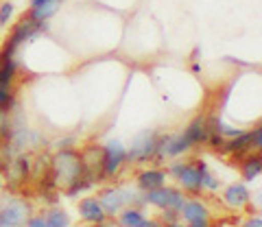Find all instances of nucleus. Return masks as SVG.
<instances>
[{
    "label": "nucleus",
    "instance_id": "1",
    "mask_svg": "<svg viewBox=\"0 0 262 227\" xmlns=\"http://www.w3.org/2000/svg\"><path fill=\"white\" fill-rule=\"evenodd\" d=\"M51 173L55 177V184L61 186L66 190L70 184L83 177V160H81V151L75 147L59 149L51 157Z\"/></svg>",
    "mask_w": 262,
    "mask_h": 227
},
{
    "label": "nucleus",
    "instance_id": "2",
    "mask_svg": "<svg viewBox=\"0 0 262 227\" xmlns=\"http://www.w3.org/2000/svg\"><path fill=\"white\" fill-rule=\"evenodd\" d=\"M208 168V164L203 160H194V162H173L166 173L168 177L177 179L179 188L188 194H199L203 188H201V173Z\"/></svg>",
    "mask_w": 262,
    "mask_h": 227
},
{
    "label": "nucleus",
    "instance_id": "3",
    "mask_svg": "<svg viewBox=\"0 0 262 227\" xmlns=\"http://www.w3.org/2000/svg\"><path fill=\"white\" fill-rule=\"evenodd\" d=\"M158 138L160 133L155 129H144L140 131L134 142H131V149L127 151V164H146V162H155L158 155Z\"/></svg>",
    "mask_w": 262,
    "mask_h": 227
},
{
    "label": "nucleus",
    "instance_id": "4",
    "mask_svg": "<svg viewBox=\"0 0 262 227\" xmlns=\"http://www.w3.org/2000/svg\"><path fill=\"white\" fill-rule=\"evenodd\" d=\"M186 201V194L179 186H168L164 184L160 188H153V190H146L144 192V203L146 206H153L158 210H175L179 212Z\"/></svg>",
    "mask_w": 262,
    "mask_h": 227
},
{
    "label": "nucleus",
    "instance_id": "5",
    "mask_svg": "<svg viewBox=\"0 0 262 227\" xmlns=\"http://www.w3.org/2000/svg\"><path fill=\"white\" fill-rule=\"evenodd\" d=\"M127 164V149L120 140H110L103 144V181H112L114 177L120 175L122 166Z\"/></svg>",
    "mask_w": 262,
    "mask_h": 227
},
{
    "label": "nucleus",
    "instance_id": "6",
    "mask_svg": "<svg viewBox=\"0 0 262 227\" xmlns=\"http://www.w3.org/2000/svg\"><path fill=\"white\" fill-rule=\"evenodd\" d=\"M179 218L186 221L190 227H208L212 223L210 208L201 199H186L182 210H179Z\"/></svg>",
    "mask_w": 262,
    "mask_h": 227
},
{
    "label": "nucleus",
    "instance_id": "7",
    "mask_svg": "<svg viewBox=\"0 0 262 227\" xmlns=\"http://www.w3.org/2000/svg\"><path fill=\"white\" fill-rule=\"evenodd\" d=\"M29 216H31V206L22 199H11L0 206V227L24 225Z\"/></svg>",
    "mask_w": 262,
    "mask_h": 227
},
{
    "label": "nucleus",
    "instance_id": "8",
    "mask_svg": "<svg viewBox=\"0 0 262 227\" xmlns=\"http://www.w3.org/2000/svg\"><path fill=\"white\" fill-rule=\"evenodd\" d=\"M96 199H98V203H101V208L105 210V214L112 218H116V214L127 206V192H125V188H120V186L103 188Z\"/></svg>",
    "mask_w": 262,
    "mask_h": 227
},
{
    "label": "nucleus",
    "instance_id": "9",
    "mask_svg": "<svg viewBox=\"0 0 262 227\" xmlns=\"http://www.w3.org/2000/svg\"><path fill=\"white\" fill-rule=\"evenodd\" d=\"M182 135L188 140V144L194 149V147H201V144L208 142V135H210V127H208V116L206 114H199V116H194L188 127L182 131Z\"/></svg>",
    "mask_w": 262,
    "mask_h": 227
},
{
    "label": "nucleus",
    "instance_id": "10",
    "mask_svg": "<svg viewBox=\"0 0 262 227\" xmlns=\"http://www.w3.org/2000/svg\"><path fill=\"white\" fill-rule=\"evenodd\" d=\"M77 212L81 216V221H85L90 225H107V214L101 208L96 197H83L77 206Z\"/></svg>",
    "mask_w": 262,
    "mask_h": 227
},
{
    "label": "nucleus",
    "instance_id": "11",
    "mask_svg": "<svg viewBox=\"0 0 262 227\" xmlns=\"http://www.w3.org/2000/svg\"><path fill=\"white\" fill-rule=\"evenodd\" d=\"M251 201V192L245 184H229L223 190V203L232 210H245Z\"/></svg>",
    "mask_w": 262,
    "mask_h": 227
},
{
    "label": "nucleus",
    "instance_id": "12",
    "mask_svg": "<svg viewBox=\"0 0 262 227\" xmlns=\"http://www.w3.org/2000/svg\"><path fill=\"white\" fill-rule=\"evenodd\" d=\"M118 223L125 225V227H151V225H162L160 221H153V218H146L142 208H136V206H125L116 214Z\"/></svg>",
    "mask_w": 262,
    "mask_h": 227
},
{
    "label": "nucleus",
    "instance_id": "13",
    "mask_svg": "<svg viewBox=\"0 0 262 227\" xmlns=\"http://www.w3.org/2000/svg\"><path fill=\"white\" fill-rule=\"evenodd\" d=\"M166 179H168V173L164 168H144L136 175V186H138V190L146 192V190H153V188L164 186Z\"/></svg>",
    "mask_w": 262,
    "mask_h": 227
},
{
    "label": "nucleus",
    "instance_id": "14",
    "mask_svg": "<svg viewBox=\"0 0 262 227\" xmlns=\"http://www.w3.org/2000/svg\"><path fill=\"white\" fill-rule=\"evenodd\" d=\"M238 164H241V175H243V179L245 181H256L260 173H262V155H260V151H249V153H245V155L238 160Z\"/></svg>",
    "mask_w": 262,
    "mask_h": 227
},
{
    "label": "nucleus",
    "instance_id": "15",
    "mask_svg": "<svg viewBox=\"0 0 262 227\" xmlns=\"http://www.w3.org/2000/svg\"><path fill=\"white\" fill-rule=\"evenodd\" d=\"M61 3L63 0H44V3L37 5V7H29V11L24 15L33 22H48L57 11L61 9Z\"/></svg>",
    "mask_w": 262,
    "mask_h": 227
},
{
    "label": "nucleus",
    "instance_id": "16",
    "mask_svg": "<svg viewBox=\"0 0 262 227\" xmlns=\"http://www.w3.org/2000/svg\"><path fill=\"white\" fill-rule=\"evenodd\" d=\"M18 61L15 59H5L0 61V85H15V79H18Z\"/></svg>",
    "mask_w": 262,
    "mask_h": 227
},
{
    "label": "nucleus",
    "instance_id": "17",
    "mask_svg": "<svg viewBox=\"0 0 262 227\" xmlns=\"http://www.w3.org/2000/svg\"><path fill=\"white\" fill-rule=\"evenodd\" d=\"M18 105V94H15V85H0V111L11 114Z\"/></svg>",
    "mask_w": 262,
    "mask_h": 227
},
{
    "label": "nucleus",
    "instance_id": "18",
    "mask_svg": "<svg viewBox=\"0 0 262 227\" xmlns=\"http://www.w3.org/2000/svg\"><path fill=\"white\" fill-rule=\"evenodd\" d=\"M46 216V225L48 227H61V225H70V216L63 208H48L44 210Z\"/></svg>",
    "mask_w": 262,
    "mask_h": 227
},
{
    "label": "nucleus",
    "instance_id": "19",
    "mask_svg": "<svg viewBox=\"0 0 262 227\" xmlns=\"http://www.w3.org/2000/svg\"><path fill=\"white\" fill-rule=\"evenodd\" d=\"M201 188L208 190V192H219L221 190V179H219L216 175H212L210 170L206 168L201 173Z\"/></svg>",
    "mask_w": 262,
    "mask_h": 227
},
{
    "label": "nucleus",
    "instance_id": "20",
    "mask_svg": "<svg viewBox=\"0 0 262 227\" xmlns=\"http://www.w3.org/2000/svg\"><path fill=\"white\" fill-rule=\"evenodd\" d=\"M13 13H15V5L11 3V0H5V3L0 5V29H5L7 24L11 22Z\"/></svg>",
    "mask_w": 262,
    "mask_h": 227
},
{
    "label": "nucleus",
    "instance_id": "21",
    "mask_svg": "<svg viewBox=\"0 0 262 227\" xmlns=\"http://www.w3.org/2000/svg\"><path fill=\"white\" fill-rule=\"evenodd\" d=\"M262 149V127L256 125L251 129V151H260Z\"/></svg>",
    "mask_w": 262,
    "mask_h": 227
},
{
    "label": "nucleus",
    "instance_id": "22",
    "mask_svg": "<svg viewBox=\"0 0 262 227\" xmlns=\"http://www.w3.org/2000/svg\"><path fill=\"white\" fill-rule=\"evenodd\" d=\"M24 225H29V227H48V225H46V216H44V212L39 214V216H29L27 221H24Z\"/></svg>",
    "mask_w": 262,
    "mask_h": 227
},
{
    "label": "nucleus",
    "instance_id": "23",
    "mask_svg": "<svg viewBox=\"0 0 262 227\" xmlns=\"http://www.w3.org/2000/svg\"><path fill=\"white\" fill-rule=\"evenodd\" d=\"M245 225H247V227H262V218L256 214V216H253V212H251V216L247 218V221H245Z\"/></svg>",
    "mask_w": 262,
    "mask_h": 227
},
{
    "label": "nucleus",
    "instance_id": "24",
    "mask_svg": "<svg viewBox=\"0 0 262 227\" xmlns=\"http://www.w3.org/2000/svg\"><path fill=\"white\" fill-rule=\"evenodd\" d=\"M44 0H29V7H37V5H42Z\"/></svg>",
    "mask_w": 262,
    "mask_h": 227
}]
</instances>
